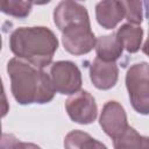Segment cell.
<instances>
[{"label": "cell", "mask_w": 149, "mask_h": 149, "mask_svg": "<svg viewBox=\"0 0 149 149\" xmlns=\"http://www.w3.org/2000/svg\"><path fill=\"white\" fill-rule=\"evenodd\" d=\"M13 97L20 105L47 104L54 99L55 88L48 73L31 64L12 58L7 63Z\"/></svg>", "instance_id": "cell-1"}, {"label": "cell", "mask_w": 149, "mask_h": 149, "mask_svg": "<svg viewBox=\"0 0 149 149\" xmlns=\"http://www.w3.org/2000/svg\"><path fill=\"white\" fill-rule=\"evenodd\" d=\"M12 52L37 69L48 66L58 48V40L47 27H20L9 37Z\"/></svg>", "instance_id": "cell-2"}, {"label": "cell", "mask_w": 149, "mask_h": 149, "mask_svg": "<svg viewBox=\"0 0 149 149\" xmlns=\"http://www.w3.org/2000/svg\"><path fill=\"white\" fill-rule=\"evenodd\" d=\"M126 86L133 108L141 114L149 112V66L142 62L129 68L126 74Z\"/></svg>", "instance_id": "cell-3"}, {"label": "cell", "mask_w": 149, "mask_h": 149, "mask_svg": "<svg viewBox=\"0 0 149 149\" xmlns=\"http://www.w3.org/2000/svg\"><path fill=\"white\" fill-rule=\"evenodd\" d=\"M49 77L55 92L62 94H73L80 91L83 83L80 70L70 61L55 62L50 68Z\"/></svg>", "instance_id": "cell-4"}, {"label": "cell", "mask_w": 149, "mask_h": 149, "mask_svg": "<svg viewBox=\"0 0 149 149\" xmlns=\"http://www.w3.org/2000/svg\"><path fill=\"white\" fill-rule=\"evenodd\" d=\"M95 36L91 24H74L62 31V43L64 49L76 56L88 54L95 47Z\"/></svg>", "instance_id": "cell-5"}, {"label": "cell", "mask_w": 149, "mask_h": 149, "mask_svg": "<svg viewBox=\"0 0 149 149\" xmlns=\"http://www.w3.org/2000/svg\"><path fill=\"white\" fill-rule=\"evenodd\" d=\"M65 109L70 119L80 125L92 123L98 115L95 99L87 91H78L71 94L65 101Z\"/></svg>", "instance_id": "cell-6"}, {"label": "cell", "mask_w": 149, "mask_h": 149, "mask_svg": "<svg viewBox=\"0 0 149 149\" xmlns=\"http://www.w3.org/2000/svg\"><path fill=\"white\" fill-rule=\"evenodd\" d=\"M54 22L61 31L74 24H91L86 8L71 0L61 1L56 6L54 10Z\"/></svg>", "instance_id": "cell-7"}, {"label": "cell", "mask_w": 149, "mask_h": 149, "mask_svg": "<svg viewBox=\"0 0 149 149\" xmlns=\"http://www.w3.org/2000/svg\"><path fill=\"white\" fill-rule=\"evenodd\" d=\"M100 126L102 130L112 139L119 136L127 127V115L123 107L118 101H107L100 114Z\"/></svg>", "instance_id": "cell-8"}, {"label": "cell", "mask_w": 149, "mask_h": 149, "mask_svg": "<svg viewBox=\"0 0 149 149\" xmlns=\"http://www.w3.org/2000/svg\"><path fill=\"white\" fill-rule=\"evenodd\" d=\"M119 77V70L115 62H102L95 58L90 68V78L93 85L99 90L112 88Z\"/></svg>", "instance_id": "cell-9"}, {"label": "cell", "mask_w": 149, "mask_h": 149, "mask_svg": "<svg viewBox=\"0 0 149 149\" xmlns=\"http://www.w3.org/2000/svg\"><path fill=\"white\" fill-rule=\"evenodd\" d=\"M95 17L98 23L105 29H113L125 17V7L122 1L105 0L95 6Z\"/></svg>", "instance_id": "cell-10"}, {"label": "cell", "mask_w": 149, "mask_h": 149, "mask_svg": "<svg viewBox=\"0 0 149 149\" xmlns=\"http://www.w3.org/2000/svg\"><path fill=\"white\" fill-rule=\"evenodd\" d=\"M94 48L97 58L102 62H115L122 55L123 50V45L115 33L98 37Z\"/></svg>", "instance_id": "cell-11"}, {"label": "cell", "mask_w": 149, "mask_h": 149, "mask_svg": "<svg viewBox=\"0 0 149 149\" xmlns=\"http://www.w3.org/2000/svg\"><path fill=\"white\" fill-rule=\"evenodd\" d=\"M114 149H149L147 136L140 135L133 127L128 126L119 136L113 139Z\"/></svg>", "instance_id": "cell-12"}, {"label": "cell", "mask_w": 149, "mask_h": 149, "mask_svg": "<svg viewBox=\"0 0 149 149\" xmlns=\"http://www.w3.org/2000/svg\"><path fill=\"white\" fill-rule=\"evenodd\" d=\"M121 41L123 48L128 52H136L141 48V42L143 37V29L140 26L134 24H122L115 33Z\"/></svg>", "instance_id": "cell-13"}, {"label": "cell", "mask_w": 149, "mask_h": 149, "mask_svg": "<svg viewBox=\"0 0 149 149\" xmlns=\"http://www.w3.org/2000/svg\"><path fill=\"white\" fill-rule=\"evenodd\" d=\"M33 2L30 1H13V0H2V6H1V12L19 17L23 19L29 15L31 10Z\"/></svg>", "instance_id": "cell-14"}, {"label": "cell", "mask_w": 149, "mask_h": 149, "mask_svg": "<svg viewBox=\"0 0 149 149\" xmlns=\"http://www.w3.org/2000/svg\"><path fill=\"white\" fill-rule=\"evenodd\" d=\"M125 7V16L129 24L139 26L143 20L142 1H122Z\"/></svg>", "instance_id": "cell-15"}, {"label": "cell", "mask_w": 149, "mask_h": 149, "mask_svg": "<svg viewBox=\"0 0 149 149\" xmlns=\"http://www.w3.org/2000/svg\"><path fill=\"white\" fill-rule=\"evenodd\" d=\"M0 149H41L37 144L30 142H22L13 134H1Z\"/></svg>", "instance_id": "cell-16"}, {"label": "cell", "mask_w": 149, "mask_h": 149, "mask_svg": "<svg viewBox=\"0 0 149 149\" xmlns=\"http://www.w3.org/2000/svg\"><path fill=\"white\" fill-rule=\"evenodd\" d=\"M91 135L81 132V130H72L64 139V148L65 149H79L83 142L88 139Z\"/></svg>", "instance_id": "cell-17"}, {"label": "cell", "mask_w": 149, "mask_h": 149, "mask_svg": "<svg viewBox=\"0 0 149 149\" xmlns=\"http://www.w3.org/2000/svg\"><path fill=\"white\" fill-rule=\"evenodd\" d=\"M9 111V104L7 100V97L5 94V90H3V85H2V80L0 78V119L3 118Z\"/></svg>", "instance_id": "cell-18"}, {"label": "cell", "mask_w": 149, "mask_h": 149, "mask_svg": "<svg viewBox=\"0 0 149 149\" xmlns=\"http://www.w3.org/2000/svg\"><path fill=\"white\" fill-rule=\"evenodd\" d=\"M79 149H107V147L104 143H101L100 141L94 140L93 137L90 136L88 139H86L83 142V144L80 146Z\"/></svg>", "instance_id": "cell-19"}, {"label": "cell", "mask_w": 149, "mask_h": 149, "mask_svg": "<svg viewBox=\"0 0 149 149\" xmlns=\"http://www.w3.org/2000/svg\"><path fill=\"white\" fill-rule=\"evenodd\" d=\"M1 6H2V0H0V12H1Z\"/></svg>", "instance_id": "cell-20"}, {"label": "cell", "mask_w": 149, "mask_h": 149, "mask_svg": "<svg viewBox=\"0 0 149 149\" xmlns=\"http://www.w3.org/2000/svg\"><path fill=\"white\" fill-rule=\"evenodd\" d=\"M1 44H2V42H1V35H0V50H1Z\"/></svg>", "instance_id": "cell-21"}, {"label": "cell", "mask_w": 149, "mask_h": 149, "mask_svg": "<svg viewBox=\"0 0 149 149\" xmlns=\"http://www.w3.org/2000/svg\"><path fill=\"white\" fill-rule=\"evenodd\" d=\"M0 136H1V121H0Z\"/></svg>", "instance_id": "cell-22"}]
</instances>
